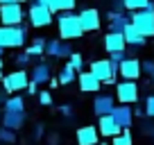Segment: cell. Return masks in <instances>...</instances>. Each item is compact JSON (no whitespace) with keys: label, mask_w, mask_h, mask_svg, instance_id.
<instances>
[{"label":"cell","mask_w":154,"mask_h":145,"mask_svg":"<svg viewBox=\"0 0 154 145\" xmlns=\"http://www.w3.org/2000/svg\"><path fill=\"white\" fill-rule=\"evenodd\" d=\"M32 79L34 84H38V86H41V84H48L50 79H52V70H50V63H45V61H38L36 66L32 68Z\"/></svg>","instance_id":"obj_19"},{"label":"cell","mask_w":154,"mask_h":145,"mask_svg":"<svg viewBox=\"0 0 154 145\" xmlns=\"http://www.w3.org/2000/svg\"><path fill=\"white\" fill-rule=\"evenodd\" d=\"M125 59H127V52H125V50H118V52H111V54H109V61H111V63H118V66H120Z\"/></svg>","instance_id":"obj_30"},{"label":"cell","mask_w":154,"mask_h":145,"mask_svg":"<svg viewBox=\"0 0 154 145\" xmlns=\"http://www.w3.org/2000/svg\"><path fill=\"white\" fill-rule=\"evenodd\" d=\"M145 11H149V14H154V2H152V0H149V2H147V7H145Z\"/></svg>","instance_id":"obj_42"},{"label":"cell","mask_w":154,"mask_h":145,"mask_svg":"<svg viewBox=\"0 0 154 145\" xmlns=\"http://www.w3.org/2000/svg\"><path fill=\"white\" fill-rule=\"evenodd\" d=\"M29 59H32V57H29L27 52H20V54H16V66H18V68H25V66L29 63Z\"/></svg>","instance_id":"obj_33"},{"label":"cell","mask_w":154,"mask_h":145,"mask_svg":"<svg viewBox=\"0 0 154 145\" xmlns=\"http://www.w3.org/2000/svg\"><path fill=\"white\" fill-rule=\"evenodd\" d=\"M36 100H38V104H43V106L52 104V95H50V91H41V93H36Z\"/></svg>","instance_id":"obj_31"},{"label":"cell","mask_w":154,"mask_h":145,"mask_svg":"<svg viewBox=\"0 0 154 145\" xmlns=\"http://www.w3.org/2000/svg\"><path fill=\"white\" fill-rule=\"evenodd\" d=\"M36 88H38V84H34V82H32V79H29V84H27V88H25V91H27V93H29V95H36V93H38V91H36Z\"/></svg>","instance_id":"obj_37"},{"label":"cell","mask_w":154,"mask_h":145,"mask_svg":"<svg viewBox=\"0 0 154 145\" xmlns=\"http://www.w3.org/2000/svg\"><path fill=\"white\" fill-rule=\"evenodd\" d=\"M7 97H9V93L5 91V88H0V104L5 106V102H7Z\"/></svg>","instance_id":"obj_39"},{"label":"cell","mask_w":154,"mask_h":145,"mask_svg":"<svg viewBox=\"0 0 154 145\" xmlns=\"http://www.w3.org/2000/svg\"><path fill=\"white\" fill-rule=\"evenodd\" d=\"M118 72H120L125 79H129V82H136V79L143 75V66H140V59H136V57H127L125 61L118 66Z\"/></svg>","instance_id":"obj_9"},{"label":"cell","mask_w":154,"mask_h":145,"mask_svg":"<svg viewBox=\"0 0 154 145\" xmlns=\"http://www.w3.org/2000/svg\"><path fill=\"white\" fill-rule=\"evenodd\" d=\"M140 66H143V72H145V75L154 77V59H147V61H140Z\"/></svg>","instance_id":"obj_34"},{"label":"cell","mask_w":154,"mask_h":145,"mask_svg":"<svg viewBox=\"0 0 154 145\" xmlns=\"http://www.w3.org/2000/svg\"><path fill=\"white\" fill-rule=\"evenodd\" d=\"M0 20H2V25H9V27L20 25L23 23V7L18 2H14V5H0Z\"/></svg>","instance_id":"obj_7"},{"label":"cell","mask_w":154,"mask_h":145,"mask_svg":"<svg viewBox=\"0 0 154 145\" xmlns=\"http://www.w3.org/2000/svg\"><path fill=\"white\" fill-rule=\"evenodd\" d=\"M116 109V102L111 95H106V93H100V95H95V100H93V113H95L97 118L102 116H111Z\"/></svg>","instance_id":"obj_10"},{"label":"cell","mask_w":154,"mask_h":145,"mask_svg":"<svg viewBox=\"0 0 154 145\" xmlns=\"http://www.w3.org/2000/svg\"><path fill=\"white\" fill-rule=\"evenodd\" d=\"M68 63H70L77 72H82V68H84V57H82L79 52H72L70 57H68Z\"/></svg>","instance_id":"obj_29"},{"label":"cell","mask_w":154,"mask_h":145,"mask_svg":"<svg viewBox=\"0 0 154 145\" xmlns=\"http://www.w3.org/2000/svg\"><path fill=\"white\" fill-rule=\"evenodd\" d=\"M125 36L122 34H118V32H109L104 36V50L106 52H118V50H125Z\"/></svg>","instance_id":"obj_20"},{"label":"cell","mask_w":154,"mask_h":145,"mask_svg":"<svg viewBox=\"0 0 154 145\" xmlns=\"http://www.w3.org/2000/svg\"><path fill=\"white\" fill-rule=\"evenodd\" d=\"M131 14V25L143 34L145 39L147 36H154V14L140 9V11H129Z\"/></svg>","instance_id":"obj_5"},{"label":"cell","mask_w":154,"mask_h":145,"mask_svg":"<svg viewBox=\"0 0 154 145\" xmlns=\"http://www.w3.org/2000/svg\"><path fill=\"white\" fill-rule=\"evenodd\" d=\"M111 118H113L118 125L122 127V129H129L131 127V122H134V109H131L129 104H116V109H113V113H111Z\"/></svg>","instance_id":"obj_13"},{"label":"cell","mask_w":154,"mask_h":145,"mask_svg":"<svg viewBox=\"0 0 154 145\" xmlns=\"http://www.w3.org/2000/svg\"><path fill=\"white\" fill-rule=\"evenodd\" d=\"M45 54H50L54 59H63V57H70L72 54V48L63 39H50L48 45H45Z\"/></svg>","instance_id":"obj_12"},{"label":"cell","mask_w":154,"mask_h":145,"mask_svg":"<svg viewBox=\"0 0 154 145\" xmlns=\"http://www.w3.org/2000/svg\"><path fill=\"white\" fill-rule=\"evenodd\" d=\"M45 45H48V41H45L43 36H34L32 45H29L25 52H27L29 57H38V54H43V52H45Z\"/></svg>","instance_id":"obj_23"},{"label":"cell","mask_w":154,"mask_h":145,"mask_svg":"<svg viewBox=\"0 0 154 145\" xmlns=\"http://www.w3.org/2000/svg\"><path fill=\"white\" fill-rule=\"evenodd\" d=\"M57 23H59V36L63 41H72V39L84 36V29L79 25V16L72 14V11H59Z\"/></svg>","instance_id":"obj_1"},{"label":"cell","mask_w":154,"mask_h":145,"mask_svg":"<svg viewBox=\"0 0 154 145\" xmlns=\"http://www.w3.org/2000/svg\"><path fill=\"white\" fill-rule=\"evenodd\" d=\"M152 131H154L152 122H143V134H152Z\"/></svg>","instance_id":"obj_38"},{"label":"cell","mask_w":154,"mask_h":145,"mask_svg":"<svg viewBox=\"0 0 154 145\" xmlns=\"http://www.w3.org/2000/svg\"><path fill=\"white\" fill-rule=\"evenodd\" d=\"M97 131H100V136L113 138V136H118V134L122 131V127L118 125V122H116L111 116H102L100 120H97Z\"/></svg>","instance_id":"obj_17"},{"label":"cell","mask_w":154,"mask_h":145,"mask_svg":"<svg viewBox=\"0 0 154 145\" xmlns=\"http://www.w3.org/2000/svg\"><path fill=\"white\" fill-rule=\"evenodd\" d=\"M27 18H29V25H32V27H48V25L52 23L54 14L48 9V7H41V5L34 2V5L27 9Z\"/></svg>","instance_id":"obj_6"},{"label":"cell","mask_w":154,"mask_h":145,"mask_svg":"<svg viewBox=\"0 0 154 145\" xmlns=\"http://www.w3.org/2000/svg\"><path fill=\"white\" fill-rule=\"evenodd\" d=\"M77 82H79V91L82 93H95V91H100V86H102V82L91 70L88 72H77Z\"/></svg>","instance_id":"obj_15"},{"label":"cell","mask_w":154,"mask_h":145,"mask_svg":"<svg viewBox=\"0 0 154 145\" xmlns=\"http://www.w3.org/2000/svg\"><path fill=\"white\" fill-rule=\"evenodd\" d=\"M2 52H5V48H0V57H2Z\"/></svg>","instance_id":"obj_46"},{"label":"cell","mask_w":154,"mask_h":145,"mask_svg":"<svg viewBox=\"0 0 154 145\" xmlns=\"http://www.w3.org/2000/svg\"><path fill=\"white\" fill-rule=\"evenodd\" d=\"M25 120H27V113L25 111H5L2 113V127H7V129H20V127L25 125Z\"/></svg>","instance_id":"obj_18"},{"label":"cell","mask_w":154,"mask_h":145,"mask_svg":"<svg viewBox=\"0 0 154 145\" xmlns=\"http://www.w3.org/2000/svg\"><path fill=\"white\" fill-rule=\"evenodd\" d=\"M2 68H5V61H2V57H0V70H2Z\"/></svg>","instance_id":"obj_44"},{"label":"cell","mask_w":154,"mask_h":145,"mask_svg":"<svg viewBox=\"0 0 154 145\" xmlns=\"http://www.w3.org/2000/svg\"><path fill=\"white\" fill-rule=\"evenodd\" d=\"M97 145H106V143H97Z\"/></svg>","instance_id":"obj_47"},{"label":"cell","mask_w":154,"mask_h":145,"mask_svg":"<svg viewBox=\"0 0 154 145\" xmlns=\"http://www.w3.org/2000/svg\"><path fill=\"white\" fill-rule=\"evenodd\" d=\"M145 116H147V118H154V95H147V97H145Z\"/></svg>","instance_id":"obj_32"},{"label":"cell","mask_w":154,"mask_h":145,"mask_svg":"<svg viewBox=\"0 0 154 145\" xmlns=\"http://www.w3.org/2000/svg\"><path fill=\"white\" fill-rule=\"evenodd\" d=\"M57 79H59V84H63V86H66V84H72L77 79V70L70 66V63H63L61 70H59V77Z\"/></svg>","instance_id":"obj_22"},{"label":"cell","mask_w":154,"mask_h":145,"mask_svg":"<svg viewBox=\"0 0 154 145\" xmlns=\"http://www.w3.org/2000/svg\"><path fill=\"white\" fill-rule=\"evenodd\" d=\"M27 41V27L20 25H0V48H20Z\"/></svg>","instance_id":"obj_2"},{"label":"cell","mask_w":154,"mask_h":145,"mask_svg":"<svg viewBox=\"0 0 154 145\" xmlns=\"http://www.w3.org/2000/svg\"><path fill=\"white\" fill-rule=\"evenodd\" d=\"M109 11H127L125 2H122V0H111V9Z\"/></svg>","instance_id":"obj_35"},{"label":"cell","mask_w":154,"mask_h":145,"mask_svg":"<svg viewBox=\"0 0 154 145\" xmlns=\"http://www.w3.org/2000/svg\"><path fill=\"white\" fill-rule=\"evenodd\" d=\"M131 23V14L125 11H109V32H118L122 34V29Z\"/></svg>","instance_id":"obj_16"},{"label":"cell","mask_w":154,"mask_h":145,"mask_svg":"<svg viewBox=\"0 0 154 145\" xmlns=\"http://www.w3.org/2000/svg\"><path fill=\"white\" fill-rule=\"evenodd\" d=\"M16 0H0V5H14Z\"/></svg>","instance_id":"obj_43"},{"label":"cell","mask_w":154,"mask_h":145,"mask_svg":"<svg viewBox=\"0 0 154 145\" xmlns=\"http://www.w3.org/2000/svg\"><path fill=\"white\" fill-rule=\"evenodd\" d=\"M16 2H18V5H23V2H27V0H16Z\"/></svg>","instance_id":"obj_45"},{"label":"cell","mask_w":154,"mask_h":145,"mask_svg":"<svg viewBox=\"0 0 154 145\" xmlns=\"http://www.w3.org/2000/svg\"><path fill=\"white\" fill-rule=\"evenodd\" d=\"M77 16H79V25H82L84 32H95V29L100 27V14H97V9H93V7L82 9Z\"/></svg>","instance_id":"obj_11"},{"label":"cell","mask_w":154,"mask_h":145,"mask_svg":"<svg viewBox=\"0 0 154 145\" xmlns=\"http://www.w3.org/2000/svg\"><path fill=\"white\" fill-rule=\"evenodd\" d=\"M100 143V131L95 125H84L77 129V145H97Z\"/></svg>","instance_id":"obj_14"},{"label":"cell","mask_w":154,"mask_h":145,"mask_svg":"<svg viewBox=\"0 0 154 145\" xmlns=\"http://www.w3.org/2000/svg\"><path fill=\"white\" fill-rule=\"evenodd\" d=\"M77 5V0H54V5L50 7L52 14H59V11H72Z\"/></svg>","instance_id":"obj_25"},{"label":"cell","mask_w":154,"mask_h":145,"mask_svg":"<svg viewBox=\"0 0 154 145\" xmlns=\"http://www.w3.org/2000/svg\"><path fill=\"white\" fill-rule=\"evenodd\" d=\"M152 136H154V131H152Z\"/></svg>","instance_id":"obj_48"},{"label":"cell","mask_w":154,"mask_h":145,"mask_svg":"<svg viewBox=\"0 0 154 145\" xmlns=\"http://www.w3.org/2000/svg\"><path fill=\"white\" fill-rule=\"evenodd\" d=\"M134 138H131V131L129 129H122V134L113 136V145H131Z\"/></svg>","instance_id":"obj_27"},{"label":"cell","mask_w":154,"mask_h":145,"mask_svg":"<svg viewBox=\"0 0 154 145\" xmlns=\"http://www.w3.org/2000/svg\"><path fill=\"white\" fill-rule=\"evenodd\" d=\"M122 36H125V43H127V45H134V48H140V45H145V41H147L131 23L122 29Z\"/></svg>","instance_id":"obj_21"},{"label":"cell","mask_w":154,"mask_h":145,"mask_svg":"<svg viewBox=\"0 0 154 145\" xmlns=\"http://www.w3.org/2000/svg\"><path fill=\"white\" fill-rule=\"evenodd\" d=\"M59 111H61V116H72V106L70 104H61V106H59Z\"/></svg>","instance_id":"obj_36"},{"label":"cell","mask_w":154,"mask_h":145,"mask_svg":"<svg viewBox=\"0 0 154 145\" xmlns=\"http://www.w3.org/2000/svg\"><path fill=\"white\" fill-rule=\"evenodd\" d=\"M29 84V72L25 68H18L16 72H9L2 77V88L7 93H16V91H25Z\"/></svg>","instance_id":"obj_4"},{"label":"cell","mask_w":154,"mask_h":145,"mask_svg":"<svg viewBox=\"0 0 154 145\" xmlns=\"http://www.w3.org/2000/svg\"><path fill=\"white\" fill-rule=\"evenodd\" d=\"M122 2H125V9L127 11H140V9L147 7L149 0H122Z\"/></svg>","instance_id":"obj_26"},{"label":"cell","mask_w":154,"mask_h":145,"mask_svg":"<svg viewBox=\"0 0 154 145\" xmlns=\"http://www.w3.org/2000/svg\"><path fill=\"white\" fill-rule=\"evenodd\" d=\"M0 143H16V131L14 129H7V127H0Z\"/></svg>","instance_id":"obj_28"},{"label":"cell","mask_w":154,"mask_h":145,"mask_svg":"<svg viewBox=\"0 0 154 145\" xmlns=\"http://www.w3.org/2000/svg\"><path fill=\"white\" fill-rule=\"evenodd\" d=\"M34 136H36V138H41V136H43V125H36V131H34Z\"/></svg>","instance_id":"obj_41"},{"label":"cell","mask_w":154,"mask_h":145,"mask_svg":"<svg viewBox=\"0 0 154 145\" xmlns=\"http://www.w3.org/2000/svg\"><path fill=\"white\" fill-rule=\"evenodd\" d=\"M36 5H41V7H48V9H50V7L54 5V0H36Z\"/></svg>","instance_id":"obj_40"},{"label":"cell","mask_w":154,"mask_h":145,"mask_svg":"<svg viewBox=\"0 0 154 145\" xmlns=\"http://www.w3.org/2000/svg\"><path fill=\"white\" fill-rule=\"evenodd\" d=\"M116 97H118L122 104H134V102H138V86H136V82H129V79L120 82L116 86Z\"/></svg>","instance_id":"obj_8"},{"label":"cell","mask_w":154,"mask_h":145,"mask_svg":"<svg viewBox=\"0 0 154 145\" xmlns=\"http://www.w3.org/2000/svg\"><path fill=\"white\" fill-rule=\"evenodd\" d=\"M91 72L100 79L102 84H113L116 82V75H118V63H111L109 59H95L91 63Z\"/></svg>","instance_id":"obj_3"},{"label":"cell","mask_w":154,"mask_h":145,"mask_svg":"<svg viewBox=\"0 0 154 145\" xmlns=\"http://www.w3.org/2000/svg\"><path fill=\"white\" fill-rule=\"evenodd\" d=\"M5 111H25V100L20 95H9L5 102Z\"/></svg>","instance_id":"obj_24"}]
</instances>
